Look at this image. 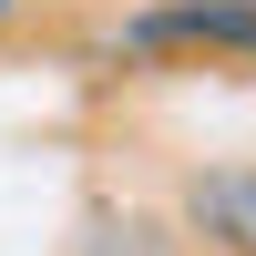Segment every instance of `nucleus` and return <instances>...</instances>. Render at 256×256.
Returning <instances> with one entry per match:
<instances>
[{"mask_svg": "<svg viewBox=\"0 0 256 256\" xmlns=\"http://www.w3.org/2000/svg\"><path fill=\"white\" fill-rule=\"evenodd\" d=\"M184 236L216 246V256H256V164H195L174 195Z\"/></svg>", "mask_w": 256, "mask_h": 256, "instance_id": "2", "label": "nucleus"}, {"mask_svg": "<svg viewBox=\"0 0 256 256\" xmlns=\"http://www.w3.org/2000/svg\"><path fill=\"white\" fill-rule=\"evenodd\" d=\"M236 52L256 62V0H164V10H134L123 20V52Z\"/></svg>", "mask_w": 256, "mask_h": 256, "instance_id": "1", "label": "nucleus"}, {"mask_svg": "<svg viewBox=\"0 0 256 256\" xmlns=\"http://www.w3.org/2000/svg\"><path fill=\"white\" fill-rule=\"evenodd\" d=\"M92 226H102V236H134V216H123V226H113V216H92ZM92 256H102V246H92ZM123 256H164V246H123Z\"/></svg>", "mask_w": 256, "mask_h": 256, "instance_id": "3", "label": "nucleus"}, {"mask_svg": "<svg viewBox=\"0 0 256 256\" xmlns=\"http://www.w3.org/2000/svg\"><path fill=\"white\" fill-rule=\"evenodd\" d=\"M10 10H20V0H0V20H10Z\"/></svg>", "mask_w": 256, "mask_h": 256, "instance_id": "4", "label": "nucleus"}]
</instances>
